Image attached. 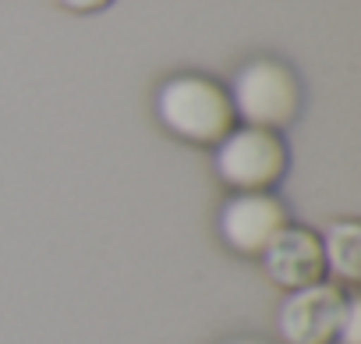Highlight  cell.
<instances>
[{
  "label": "cell",
  "mask_w": 361,
  "mask_h": 344,
  "mask_svg": "<svg viewBox=\"0 0 361 344\" xmlns=\"http://www.w3.org/2000/svg\"><path fill=\"white\" fill-rule=\"evenodd\" d=\"M159 124L192 146H216L234 128V107L227 89L206 75H173L156 89Z\"/></svg>",
  "instance_id": "cell-1"
},
{
  "label": "cell",
  "mask_w": 361,
  "mask_h": 344,
  "mask_svg": "<svg viewBox=\"0 0 361 344\" xmlns=\"http://www.w3.org/2000/svg\"><path fill=\"white\" fill-rule=\"evenodd\" d=\"M227 96L234 107V121L266 131L287 128L301 107L298 75L276 57H255L245 68H238Z\"/></svg>",
  "instance_id": "cell-2"
},
{
  "label": "cell",
  "mask_w": 361,
  "mask_h": 344,
  "mask_svg": "<svg viewBox=\"0 0 361 344\" xmlns=\"http://www.w3.org/2000/svg\"><path fill=\"white\" fill-rule=\"evenodd\" d=\"M213 167L231 192H269L287 170V146L276 131L234 124L213 146Z\"/></svg>",
  "instance_id": "cell-3"
},
{
  "label": "cell",
  "mask_w": 361,
  "mask_h": 344,
  "mask_svg": "<svg viewBox=\"0 0 361 344\" xmlns=\"http://www.w3.org/2000/svg\"><path fill=\"white\" fill-rule=\"evenodd\" d=\"M347 291L333 280H319L298 291H287V298L276 309V333L283 344H333L336 326L347 309Z\"/></svg>",
  "instance_id": "cell-4"
},
{
  "label": "cell",
  "mask_w": 361,
  "mask_h": 344,
  "mask_svg": "<svg viewBox=\"0 0 361 344\" xmlns=\"http://www.w3.org/2000/svg\"><path fill=\"white\" fill-rule=\"evenodd\" d=\"M287 210L273 192H234L220 213H216V231L220 242L238 252V256H252L259 259L266 252V245L287 227Z\"/></svg>",
  "instance_id": "cell-5"
},
{
  "label": "cell",
  "mask_w": 361,
  "mask_h": 344,
  "mask_svg": "<svg viewBox=\"0 0 361 344\" xmlns=\"http://www.w3.org/2000/svg\"><path fill=\"white\" fill-rule=\"evenodd\" d=\"M266 277L283 287V291H298L308 284L326 280V259H322V238L312 227L301 224H287L259 256Z\"/></svg>",
  "instance_id": "cell-6"
},
{
  "label": "cell",
  "mask_w": 361,
  "mask_h": 344,
  "mask_svg": "<svg viewBox=\"0 0 361 344\" xmlns=\"http://www.w3.org/2000/svg\"><path fill=\"white\" fill-rule=\"evenodd\" d=\"M322 259L326 273H333L336 280H361V227L354 220H336L322 238Z\"/></svg>",
  "instance_id": "cell-7"
},
{
  "label": "cell",
  "mask_w": 361,
  "mask_h": 344,
  "mask_svg": "<svg viewBox=\"0 0 361 344\" xmlns=\"http://www.w3.org/2000/svg\"><path fill=\"white\" fill-rule=\"evenodd\" d=\"M336 344H361V302L347 298L343 319L336 326Z\"/></svg>",
  "instance_id": "cell-8"
},
{
  "label": "cell",
  "mask_w": 361,
  "mask_h": 344,
  "mask_svg": "<svg viewBox=\"0 0 361 344\" xmlns=\"http://www.w3.org/2000/svg\"><path fill=\"white\" fill-rule=\"evenodd\" d=\"M57 4L75 15H92V11H103L106 4H114V0H57Z\"/></svg>",
  "instance_id": "cell-9"
},
{
  "label": "cell",
  "mask_w": 361,
  "mask_h": 344,
  "mask_svg": "<svg viewBox=\"0 0 361 344\" xmlns=\"http://www.w3.org/2000/svg\"><path fill=\"white\" fill-rule=\"evenodd\" d=\"M227 344H266V340H255V337H234V340H227Z\"/></svg>",
  "instance_id": "cell-10"
}]
</instances>
